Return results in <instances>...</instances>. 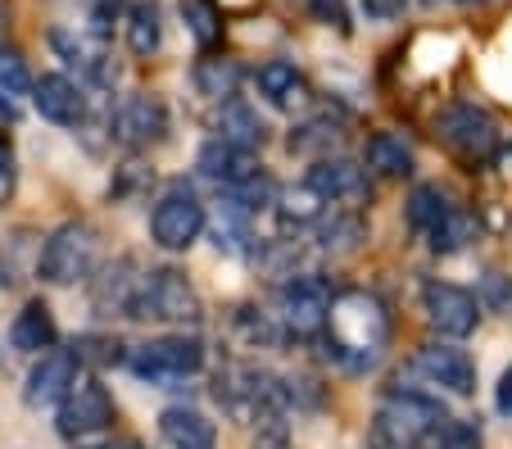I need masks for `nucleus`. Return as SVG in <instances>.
<instances>
[{"mask_svg": "<svg viewBox=\"0 0 512 449\" xmlns=\"http://www.w3.org/2000/svg\"><path fill=\"white\" fill-rule=\"evenodd\" d=\"M327 341L345 368H372L390 341V313L372 291H336L327 313Z\"/></svg>", "mask_w": 512, "mask_h": 449, "instance_id": "nucleus-1", "label": "nucleus"}, {"mask_svg": "<svg viewBox=\"0 0 512 449\" xmlns=\"http://www.w3.org/2000/svg\"><path fill=\"white\" fill-rule=\"evenodd\" d=\"M213 400L223 404L236 422H268L286 404V381L263 372L259 363H227L213 377Z\"/></svg>", "mask_w": 512, "mask_h": 449, "instance_id": "nucleus-2", "label": "nucleus"}, {"mask_svg": "<svg viewBox=\"0 0 512 449\" xmlns=\"http://www.w3.org/2000/svg\"><path fill=\"white\" fill-rule=\"evenodd\" d=\"M408 227H413L435 254H454L476 236V218L467 214V209H458L435 182L413 186V196H408Z\"/></svg>", "mask_w": 512, "mask_h": 449, "instance_id": "nucleus-3", "label": "nucleus"}, {"mask_svg": "<svg viewBox=\"0 0 512 449\" xmlns=\"http://www.w3.org/2000/svg\"><path fill=\"white\" fill-rule=\"evenodd\" d=\"M96 268H100V227L87 223V218H73V223L55 227L37 259V273L46 277L50 286L87 282Z\"/></svg>", "mask_w": 512, "mask_h": 449, "instance_id": "nucleus-4", "label": "nucleus"}, {"mask_svg": "<svg viewBox=\"0 0 512 449\" xmlns=\"http://www.w3.org/2000/svg\"><path fill=\"white\" fill-rule=\"evenodd\" d=\"M449 422L445 404L413 391H395L372 418V449H413Z\"/></svg>", "mask_w": 512, "mask_h": 449, "instance_id": "nucleus-5", "label": "nucleus"}, {"mask_svg": "<svg viewBox=\"0 0 512 449\" xmlns=\"http://www.w3.org/2000/svg\"><path fill=\"white\" fill-rule=\"evenodd\" d=\"M127 368L150 386H173V381H186L204 368V345L186 332L155 336V341L127 350Z\"/></svg>", "mask_w": 512, "mask_h": 449, "instance_id": "nucleus-6", "label": "nucleus"}, {"mask_svg": "<svg viewBox=\"0 0 512 449\" xmlns=\"http://www.w3.org/2000/svg\"><path fill=\"white\" fill-rule=\"evenodd\" d=\"M204 227H209V214H204L200 196H195L186 182H173L164 196L155 200V209H150V236H155V245L168 254L191 250Z\"/></svg>", "mask_w": 512, "mask_h": 449, "instance_id": "nucleus-7", "label": "nucleus"}, {"mask_svg": "<svg viewBox=\"0 0 512 449\" xmlns=\"http://www.w3.org/2000/svg\"><path fill=\"white\" fill-rule=\"evenodd\" d=\"M136 318H155V323H200L204 304L195 295V286L186 282V273L177 268H155L141 277V295H136Z\"/></svg>", "mask_w": 512, "mask_h": 449, "instance_id": "nucleus-8", "label": "nucleus"}, {"mask_svg": "<svg viewBox=\"0 0 512 449\" xmlns=\"http://www.w3.org/2000/svg\"><path fill=\"white\" fill-rule=\"evenodd\" d=\"M435 141L449 150V155L467 159V164H485V159H494V150H499V127H494V118L485 114V109L476 105H449L445 114L435 118Z\"/></svg>", "mask_w": 512, "mask_h": 449, "instance_id": "nucleus-9", "label": "nucleus"}, {"mask_svg": "<svg viewBox=\"0 0 512 449\" xmlns=\"http://www.w3.org/2000/svg\"><path fill=\"white\" fill-rule=\"evenodd\" d=\"M331 313V286L313 273H300L277 286V323L290 336H318L327 332Z\"/></svg>", "mask_w": 512, "mask_h": 449, "instance_id": "nucleus-10", "label": "nucleus"}, {"mask_svg": "<svg viewBox=\"0 0 512 449\" xmlns=\"http://www.w3.org/2000/svg\"><path fill=\"white\" fill-rule=\"evenodd\" d=\"M114 395L105 391V381L96 372H78L68 395L59 400V431L64 436H96V431L114 427Z\"/></svg>", "mask_w": 512, "mask_h": 449, "instance_id": "nucleus-11", "label": "nucleus"}, {"mask_svg": "<svg viewBox=\"0 0 512 449\" xmlns=\"http://www.w3.org/2000/svg\"><path fill=\"white\" fill-rule=\"evenodd\" d=\"M422 313L445 341H467V336L476 332V323H481V300L454 282H426Z\"/></svg>", "mask_w": 512, "mask_h": 449, "instance_id": "nucleus-12", "label": "nucleus"}, {"mask_svg": "<svg viewBox=\"0 0 512 449\" xmlns=\"http://www.w3.org/2000/svg\"><path fill=\"white\" fill-rule=\"evenodd\" d=\"M109 127H114V141L127 150L159 146V141L168 137V105L159 96H127L123 105L114 109Z\"/></svg>", "mask_w": 512, "mask_h": 449, "instance_id": "nucleus-13", "label": "nucleus"}, {"mask_svg": "<svg viewBox=\"0 0 512 449\" xmlns=\"http://www.w3.org/2000/svg\"><path fill=\"white\" fill-rule=\"evenodd\" d=\"M50 46L64 59L68 69H78L87 82H114V55H109V37L91 28H55L50 32Z\"/></svg>", "mask_w": 512, "mask_h": 449, "instance_id": "nucleus-14", "label": "nucleus"}, {"mask_svg": "<svg viewBox=\"0 0 512 449\" xmlns=\"http://www.w3.org/2000/svg\"><path fill=\"white\" fill-rule=\"evenodd\" d=\"M195 168H200V177H209V182L223 186V191H236V186H245L250 177L263 173L259 155H254L250 146H236V141H223V137H213L209 146L200 150Z\"/></svg>", "mask_w": 512, "mask_h": 449, "instance_id": "nucleus-15", "label": "nucleus"}, {"mask_svg": "<svg viewBox=\"0 0 512 449\" xmlns=\"http://www.w3.org/2000/svg\"><path fill=\"white\" fill-rule=\"evenodd\" d=\"M413 368L422 372L426 381H435V386H445V391H454V395L476 391V363L467 359V350H458V345H422V350L413 354Z\"/></svg>", "mask_w": 512, "mask_h": 449, "instance_id": "nucleus-16", "label": "nucleus"}, {"mask_svg": "<svg viewBox=\"0 0 512 449\" xmlns=\"http://www.w3.org/2000/svg\"><path fill=\"white\" fill-rule=\"evenodd\" d=\"M309 182L318 186L331 205H345V209H363V200L372 196L368 191V168L349 164V159H318L313 173H309Z\"/></svg>", "mask_w": 512, "mask_h": 449, "instance_id": "nucleus-17", "label": "nucleus"}, {"mask_svg": "<svg viewBox=\"0 0 512 449\" xmlns=\"http://www.w3.org/2000/svg\"><path fill=\"white\" fill-rule=\"evenodd\" d=\"M32 105L55 127H78L82 114H87V100H82L78 82H68L64 73H46V78L32 82Z\"/></svg>", "mask_w": 512, "mask_h": 449, "instance_id": "nucleus-18", "label": "nucleus"}, {"mask_svg": "<svg viewBox=\"0 0 512 449\" xmlns=\"http://www.w3.org/2000/svg\"><path fill=\"white\" fill-rule=\"evenodd\" d=\"M78 372H82V363L73 359V350L41 354V363L28 372V391H23V400H28L32 409L59 404L68 395V386H73V377H78Z\"/></svg>", "mask_w": 512, "mask_h": 449, "instance_id": "nucleus-19", "label": "nucleus"}, {"mask_svg": "<svg viewBox=\"0 0 512 449\" xmlns=\"http://www.w3.org/2000/svg\"><path fill=\"white\" fill-rule=\"evenodd\" d=\"M145 277V273H141ZM141 277H136L132 259H118L91 286V304L100 313H114V318H136V295H141Z\"/></svg>", "mask_w": 512, "mask_h": 449, "instance_id": "nucleus-20", "label": "nucleus"}, {"mask_svg": "<svg viewBox=\"0 0 512 449\" xmlns=\"http://www.w3.org/2000/svg\"><path fill=\"white\" fill-rule=\"evenodd\" d=\"M254 82H259V96L268 100L272 109H304L309 105V78H304L300 69H295V64H290V59H268V64H263L259 73H254Z\"/></svg>", "mask_w": 512, "mask_h": 449, "instance_id": "nucleus-21", "label": "nucleus"}, {"mask_svg": "<svg viewBox=\"0 0 512 449\" xmlns=\"http://www.w3.org/2000/svg\"><path fill=\"white\" fill-rule=\"evenodd\" d=\"M59 341V327H55V313H50L46 300H28L10 323V345L19 354H46L55 350Z\"/></svg>", "mask_w": 512, "mask_h": 449, "instance_id": "nucleus-22", "label": "nucleus"}, {"mask_svg": "<svg viewBox=\"0 0 512 449\" xmlns=\"http://www.w3.org/2000/svg\"><path fill=\"white\" fill-rule=\"evenodd\" d=\"M159 431L173 449H213L218 445V427L204 418L200 409H186V404H173V409L159 413Z\"/></svg>", "mask_w": 512, "mask_h": 449, "instance_id": "nucleus-23", "label": "nucleus"}, {"mask_svg": "<svg viewBox=\"0 0 512 449\" xmlns=\"http://www.w3.org/2000/svg\"><path fill=\"white\" fill-rule=\"evenodd\" d=\"M363 168H368L372 177L399 182V177L413 173V146H408L399 132H372L368 146H363Z\"/></svg>", "mask_w": 512, "mask_h": 449, "instance_id": "nucleus-24", "label": "nucleus"}, {"mask_svg": "<svg viewBox=\"0 0 512 449\" xmlns=\"http://www.w3.org/2000/svg\"><path fill=\"white\" fill-rule=\"evenodd\" d=\"M241 78H245V69L236 64V59H227V55H204L200 64L191 69V82H195V91L200 96H209V100H232L236 91H241Z\"/></svg>", "mask_w": 512, "mask_h": 449, "instance_id": "nucleus-25", "label": "nucleus"}, {"mask_svg": "<svg viewBox=\"0 0 512 449\" xmlns=\"http://www.w3.org/2000/svg\"><path fill=\"white\" fill-rule=\"evenodd\" d=\"M213 245L227 254H250L254 250V232H250V209L241 205V200H227V205H218V214H213Z\"/></svg>", "mask_w": 512, "mask_h": 449, "instance_id": "nucleus-26", "label": "nucleus"}, {"mask_svg": "<svg viewBox=\"0 0 512 449\" xmlns=\"http://www.w3.org/2000/svg\"><path fill=\"white\" fill-rule=\"evenodd\" d=\"M331 200L322 196L318 186L304 177L300 186H286V191H277V209H281V223L286 227H309V223H322V214H327Z\"/></svg>", "mask_w": 512, "mask_h": 449, "instance_id": "nucleus-27", "label": "nucleus"}, {"mask_svg": "<svg viewBox=\"0 0 512 449\" xmlns=\"http://www.w3.org/2000/svg\"><path fill=\"white\" fill-rule=\"evenodd\" d=\"M363 241H368V223H363V214H358V209H345V205H340L336 214H331V223H327V214H322L318 245H322L327 254H354Z\"/></svg>", "mask_w": 512, "mask_h": 449, "instance_id": "nucleus-28", "label": "nucleus"}, {"mask_svg": "<svg viewBox=\"0 0 512 449\" xmlns=\"http://www.w3.org/2000/svg\"><path fill=\"white\" fill-rule=\"evenodd\" d=\"M159 41H164V14H159L155 0L127 5V46H132V55H155Z\"/></svg>", "mask_w": 512, "mask_h": 449, "instance_id": "nucleus-29", "label": "nucleus"}, {"mask_svg": "<svg viewBox=\"0 0 512 449\" xmlns=\"http://www.w3.org/2000/svg\"><path fill=\"white\" fill-rule=\"evenodd\" d=\"M213 127H218V137L223 141H236V146H263V123L259 114H254L250 105H241V100H223V109H218V118H213Z\"/></svg>", "mask_w": 512, "mask_h": 449, "instance_id": "nucleus-30", "label": "nucleus"}, {"mask_svg": "<svg viewBox=\"0 0 512 449\" xmlns=\"http://www.w3.org/2000/svg\"><path fill=\"white\" fill-rule=\"evenodd\" d=\"M340 123H331V118H313V123L295 127L290 132V155H322V150L340 146Z\"/></svg>", "mask_w": 512, "mask_h": 449, "instance_id": "nucleus-31", "label": "nucleus"}, {"mask_svg": "<svg viewBox=\"0 0 512 449\" xmlns=\"http://www.w3.org/2000/svg\"><path fill=\"white\" fill-rule=\"evenodd\" d=\"M73 359L78 363H91V368H109V363H127V345L118 336H100V332H87L73 341Z\"/></svg>", "mask_w": 512, "mask_h": 449, "instance_id": "nucleus-32", "label": "nucleus"}, {"mask_svg": "<svg viewBox=\"0 0 512 449\" xmlns=\"http://www.w3.org/2000/svg\"><path fill=\"white\" fill-rule=\"evenodd\" d=\"M182 19H186L191 37L200 41L204 50H209L213 41L223 37V19H218V10H213L209 0H182Z\"/></svg>", "mask_w": 512, "mask_h": 449, "instance_id": "nucleus-33", "label": "nucleus"}, {"mask_svg": "<svg viewBox=\"0 0 512 449\" xmlns=\"http://www.w3.org/2000/svg\"><path fill=\"white\" fill-rule=\"evenodd\" d=\"M413 449H481V427L476 422H454L449 418L440 431H431V436L422 440V445Z\"/></svg>", "mask_w": 512, "mask_h": 449, "instance_id": "nucleus-34", "label": "nucleus"}, {"mask_svg": "<svg viewBox=\"0 0 512 449\" xmlns=\"http://www.w3.org/2000/svg\"><path fill=\"white\" fill-rule=\"evenodd\" d=\"M0 91L5 96H28L32 91V73L14 46H0Z\"/></svg>", "mask_w": 512, "mask_h": 449, "instance_id": "nucleus-35", "label": "nucleus"}, {"mask_svg": "<svg viewBox=\"0 0 512 449\" xmlns=\"http://www.w3.org/2000/svg\"><path fill=\"white\" fill-rule=\"evenodd\" d=\"M118 14H123V0H87V28L100 32V37L114 32Z\"/></svg>", "mask_w": 512, "mask_h": 449, "instance_id": "nucleus-36", "label": "nucleus"}, {"mask_svg": "<svg viewBox=\"0 0 512 449\" xmlns=\"http://www.w3.org/2000/svg\"><path fill=\"white\" fill-rule=\"evenodd\" d=\"M404 10H408V0H363V14H368L372 23H390Z\"/></svg>", "mask_w": 512, "mask_h": 449, "instance_id": "nucleus-37", "label": "nucleus"}, {"mask_svg": "<svg viewBox=\"0 0 512 449\" xmlns=\"http://www.w3.org/2000/svg\"><path fill=\"white\" fill-rule=\"evenodd\" d=\"M14 182H19V168H14V155L0 146V205L14 196Z\"/></svg>", "mask_w": 512, "mask_h": 449, "instance_id": "nucleus-38", "label": "nucleus"}, {"mask_svg": "<svg viewBox=\"0 0 512 449\" xmlns=\"http://www.w3.org/2000/svg\"><path fill=\"white\" fill-rule=\"evenodd\" d=\"M494 409H499L503 418H512V368L499 377V391H494Z\"/></svg>", "mask_w": 512, "mask_h": 449, "instance_id": "nucleus-39", "label": "nucleus"}, {"mask_svg": "<svg viewBox=\"0 0 512 449\" xmlns=\"http://www.w3.org/2000/svg\"><path fill=\"white\" fill-rule=\"evenodd\" d=\"M259 449H286V440L272 436V440H259Z\"/></svg>", "mask_w": 512, "mask_h": 449, "instance_id": "nucleus-40", "label": "nucleus"}, {"mask_svg": "<svg viewBox=\"0 0 512 449\" xmlns=\"http://www.w3.org/2000/svg\"><path fill=\"white\" fill-rule=\"evenodd\" d=\"M426 5H481V0H426Z\"/></svg>", "mask_w": 512, "mask_h": 449, "instance_id": "nucleus-41", "label": "nucleus"}, {"mask_svg": "<svg viewBox=\"0 0 512 449\" xmlns=\"http://www.w3.org/2000/svg\"><path fill=\"white\" fill-rule=\"evenodd\" d=\"M105 449H141L136 440H114V445H105Z\"/></svg>", "mask_w": 512, "mask_h": 449, "instance_id": "nucleus-42", "label": "nucleus"}]
</instances>
